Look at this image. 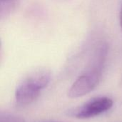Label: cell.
Here are the masks:
<instances>
[{
  "mask_svg": "<svg viewBox=\"0 0 122 122\" xmlns=\"http://www.w3.org/2000/svg\"><path fill=\"white\" fill-rule=\"evenodd\" d=\"M50 80L51 74L46 70L36 71L24 79L17 86L15 91L16 104L26 106L34 102L49 85Z\"/></svg>",
  "mask_w": 122,
  "mask_h": 122,
  "instance_id": "6da1fadb",
  "label": "cell"
},
{
  "mask_svg": "<svg viewBox=\"0 0 122 122\" xmlns=\"http://www.w3.org/2000/svg\"><path fill=\"white\" fill-rule=\"evenodd\" d=\"M104 60L100 61L95 67L79 76L69 88L68 97L71 99L82 97L92 92L98 85Z\"/></svg>",
  "mask_w": 122,
  "mask_h": 122,
  "instance_id": "7a4b0ae2",
  "label": "cell"
},
{
  "mask_svg": "<svg viewBox=\"0 0 122 122\" xmlns=\"http://www.w3.org/2000/svg\"><path fill=\"white\" fill-rule=\"evenodd\" d=\"M113 105V100L109 97H97L79 107L70 109L68 115L79 119H88L98 117L109 111Z\"/></svg>",
  "mask_w": 122,
  "mask_h": 122,
  "instance_id": "3957f363",
  "label": "cell"
},
{
  "mask_svg": "<svg viewBox=\"0 0 122 122\" xmlns=\"http://www.w3.org/2000/svg\"><path fill=\"white\" fill-rule=\"evenodd\" d=\"M0 122H24V119L21 117L13 114H1Z\"/></svg>",
  "mask_w": 122,
  "mask_h": 122,
  "instance_id": "277c9868",
  "label": "cell"
},
{
  "mask_svg": "<svg viewBox=\"0 0 122 122\" xmlns=\"http://www.w3.org/2000/svg\"><path fill=\"white\" fill-rule=\"evenodd\" d=\"M119 21H120V26H121V29H122V9H121V11H120Z\"/></svg>",
  "mask_w": 122,
  "mask_h": 122,
  "instance_id": "5b68a950",
  "label": "cell"
},
{
  "mask_svg": "<svg viewBox=\"0 0 122 122\" xmlns=\"http://www.w3.org/2000/svg\"><path fill=\"white\" fill-rule=\"evenodd\" d=\"M4 1H8V0H4Z\"/></svg>",
  "mask_w": 122,
  "mask_h": 122,
  "instance_id": "8992f818",
  "label": "cell"
}]
</instances>
